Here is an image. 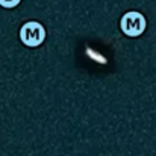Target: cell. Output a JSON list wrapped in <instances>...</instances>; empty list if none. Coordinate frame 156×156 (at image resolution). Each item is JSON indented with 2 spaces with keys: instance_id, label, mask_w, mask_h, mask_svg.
<instances>
[{
  "instance_id": "cell-1",
  "label": "cell",
  "mask_w": 156,
  "mask_h": 156,
  "mask_svg": "<svg viewBox=\"0 0 156 156\" xmlns=\"http://www.w3.org/2000/svg\"><path fill=\"white\" fill-rule=\"evenodd\" d=\"M46 40V29L38 21H27L20 27V41L27 47H38Z\"/></svg>"
},
{
  "instance_id": "cell-2",
  "label": "cell",
  "mask_w": 156,
  "mask_h": 156,
  "mask_svg": "<svg viewBox=\"0 0 156 156\" xmlns=\"http://www.w3.org/2000/svg\"><path fill=\"white\" fill-rule=\"evenodd\" d=\"M146 26H147L146 17L141 12H136V11L126 12L121 17V21H120V27H121L123 34L127 35V37H132V38L140 37L146 30Z\"/></svg>"
},
{
  "instance_id": "cell-3",
  "label": "cell",
  "mask_w": 156,
  "mask_h": 156,
  "mask_svg": "<svg viewBox=\"0 0 156 156\" xmlns=\"http://www.w3.org/2000/svg\"><path fill=\"white\" fill-rule=\"evenodd\" d=\"M21 0H0V6L2 8H6V9H12L15 6L20 5Z\"/></svg>"
}]
</instances>
